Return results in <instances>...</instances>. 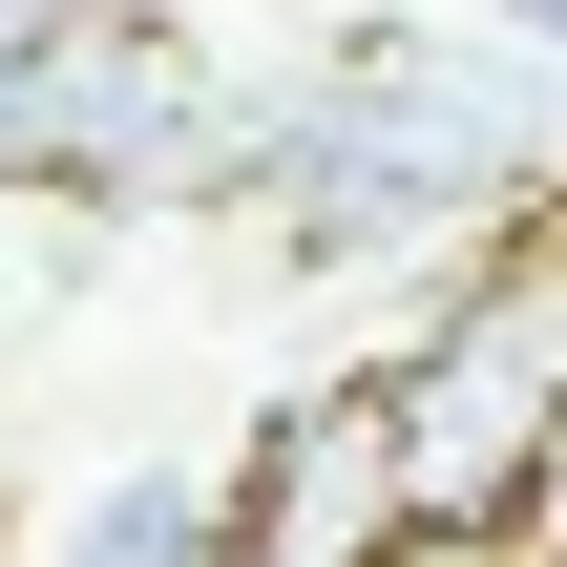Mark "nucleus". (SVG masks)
I'll return each mask as SVG.
<instances>
[{
  "label": "nucleus",
  "instance_id": "4",
  "mask_svg": "<svg viewBox=\"0 0 567 567\" xmlns=\"http://www.w3.org/2000/svg\"><path fill=\"white\" fill-rule=\"evenodd\" d=\"M484 21H505V42H547V63H567V0H484Z\"/></svg>",
  "mask_w": 567,
  "mask_h": 567
},
{
  "label": "nucleus",
  "instance_id": "2",
  "mask_svg": "<svg viewBox=\"0 0 567 567\" xmlns=\"http://www.w3.org/2000/svg\"><path fill=\"white\" fill-rule=\"evenodd\" d=\"M210 526H231L210 567H379V547H400V421H379V379L295 400V421L252 442V484H231Z\"/></svg>",
  "mask_w": 567,
  "mask_h": 567
},
{
  "label": "nucleus",
  "instance_id": "1",
  "mask_svg": "<svg viewBox=\"0 0 567 567\" xmlns=\"http://www.w3.org/2000/svg\"><path fill=\"white\" fill-rule=\"evenodd\" d=\"M379 421H400V526L505 547V505L567 463V274L463 295V316H442V337L379 379Z\"/></svg>",
  "mask_w": 567,
  "mask_h": 567
},
{
  "label": "nucleus",
  "instance_id": "3",
  "mask_svg": "<svg viewBox=\"0 0 567 567\" xmlns=\"http://www.w3.org/2000/svg\"><path fill=\"white\" fill-rule=\"evenodd\" d=\"M231 526H210V484H105V526H84V567H210Z\"/></svg>",
  "mask_w": 567,
  "mask_h": 567
}]
</instances>
